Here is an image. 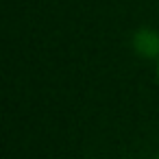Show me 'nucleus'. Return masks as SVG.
<instances>
[{"instance_id": "1", "label": "nucleus", "mask_w": 159, "mask_h": 159, "mask_svg": "<svg viewBox=\"0 0 159 159\" xmlns=\"http://www.w3.org/2000/svg\"><path fill=\"white\" fill-rule=\"evenodd\" d=\"M133 48L146 59H159V33L152 29H142L133 35Z\"/></svg>"}, {"instance_id": "2", "label": "nucleus", "mask_w": 159, "mask_h": 159, "mask_svg": "<svg viewBox=\"0 0 159 159\" xmlns=\"http://www.w3.org/2000/svg\"><path fill=\"white\" fill-rule=\"evenodd\" d=\"M157 76H159V59H157Z\"/></svg>"}]
</instances>
